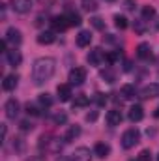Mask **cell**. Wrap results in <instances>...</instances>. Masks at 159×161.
Here are the masks:
<instances>
[{
    "instance_id": "cell-1",
    "label": "cell",
    "mask_w": 159,
    "mask_h": 161,
    "mask_svg": "<svg viewBox=\"0 0 159 161\" xmlns=\"http://www.w3.org/2000/svg\"><path fill=\"white\" fill-rule=\"evenodd\" d=\"M54 71H56V60L54 58H51V56L38 58L34 62V66H32V80H34V84L41 86V84L49 82L52 79Z\"/></svg>"
},
{
    "instance_id": "cell-2",
    "label": "cell",
    "mask_w": 159,
    "mask_h": 161,
    "mask_svg": "<svg viewBox=\"0 0 159 161\" xmlns=\"http://www.w3.org/2000/svg\"><path fill=\"white\" fill-rule=\"evenodd\" d=\"M139 141H140V131H139L137 127H129V129L123 131V135H122V146H123L125 150H131L135 144H139Z\"/></svg>"
},
{
    "instance_id": "cell-3",
    "label": "cell",
    "mask_w": 159,
    "mask_h": 161,
    "mask_svg": "<svg viewBox=\"0 0 159 161\" xmlns=\"http://www.w3.org/2000/svg\"><path fill=\"white\" fill-rule=\"evenodd\" d=\"M9 4H11V9L21 15H25L32 9V0H11Z\"/></svg>"
},
{
    "instance_id": "cell-4",
    "label": "cell",
    "mask_w": 159,
    "mask_h": 161,
    "mask_svg": "<svg viewBox=\"0 0 159 161\" xmlns=\"http://www.w3.org/2000/svg\"><path fill=\"white\" fill-rule=\"evenodd\" d=\"M84 80H86V69H84V68H73V69L69 71V84L79 86Z\"/></svg>"
},
{
    "instance_id": "cell-5",
    "label": "cell",
    "mask_w": 159,
    "mask_h": 161,
    "mask_svg": "<svg viewBox=\"0 0 159 161\" xmlns=\"http://www.w3.org/2000/svg\"><path fill=\"white\" fill-rule=\"evenodd\" d=\"M140 97L144 99H152V97H159V82H150L140 90Z\"/></svg>"
},
{
    "instance_id": "cell-6",
    "label": "cell",
    "mask_w": 159,
    "mask_h": 161,
    "mask_svg": "<svg viewBox=\"0 0 159 161\" xmlns=\"http://www.w3.org/2000/svg\"><path fill=\"white\" fill-rule=\"evenodd\" d=\"M69 161H92V154H90V150H88L86 146H79V148H75V152L71 154Z\"/></svg>"
},
{
    "instance_id": "cell-7",
    "label": "cell",
    "mask_w": 159,
    "mask_h": 161,
    "mask_svg": "<svg viewBox=\"0 0 159 161\" xmlns=\"http://www.w3.org/2000/svg\"><path fill=\"white\" fill-rule=\"evenodd\" d=\"M105 120H107V124H109L111 127H116V125H120V124H122L123 116H122V113H120L118 109H111V111H107Z\"/></svg>"
},
{
    "instance_id": "cell-8",
    "label": "cell",
    "mask_w": 159,
    "mask_h": 161,
    "mask_svg": "<svg viewBox=\"0 0 159 161\" xmlns=\"http://www.w3.org/2000/svg\"><path fill=\"white\" fill-rule=\"evenodd\" d=\"M4 111H6V116L9 118V120H13L17 114H19V101L17 99H8L6 101V105H4Z\"/></svg>"
},
{
    "instance_id": "cell-9",
    "label": "cell",
    "mask_w": 159,
    "mask_h": 161,
    "mask_svg": "<svg viewBox=\"0 0 159 161\" xmlns=\"http://www.w3.org/2000/svg\"><path fill=\"white\" fill-rule=\"evenodd\" d=\"M6 41L8 43H11V45H21L23 43V34H21V30H17V28H8V32H6Z\"/></svg>"
},
{
    "instance_id": "cell-10",
    "label": "cell",
    "mask_w": 159,
    "mask_h": 161,
    "mask_svg": "<svg viewBox=\"0 0 159 161\" xmlns=\"http://www.w3.org/2000/svg\"><path fill=\"white\" fill-rule=\"evenodd\" d=\"M51 25H52V28H54L56 32H64V30H66V28L69 26L68 15H56V17H52Z\"/></svg>"
},
{
    "instance_id": "cell-11",
    "label": "cell",
    "mask_w": 159,
    "mask_h": 161,
    "mask_svg": "<svg viewBox=\"0 0 159 161\" xmlns=\"http://www.w3.org/2000/svg\"><path fill=\"white\" fill-rule=\"evenodd\" d=\"M86 60H88V64H90V66H99V64L105 60V54H103V51H101V49H92V51L88 53Z\"/></svg>"
},
{
    "instance_id": "cell-12",
    "label": "cell",
    "mask_w": 159,
    "mask_h": 161,
    "mask_svg": "<svg viewBox=\"0 0 159 161\" xmlns=\"http://www.w3.org/2000/svg\"><path fill=\"white\" fill-rule=\"evenodd\" d=\"M56 94H58V99H60V101H69L71 96H73V92H71V84H58Z\"/></svg>"
},
{
    "instance_id": "cell-13",
    "label": "cell",
    "mask_w": 159,
    "mask_h": 161,
    "mask_svg": "<svg viewBox=\"0 0 159 161\" xmlns=\"http://www.w3.org/2000/svg\"><path fill=\"white\" fill-rule=\"evenodd\" d=\"M127 118H129L131 122H140L142 118H144V109H142L140 105H133V107L129 109Z\"/></svg>"
},
{
    "instance_id": "cell-14",
    "label": "cell",
    "mask_w": 159,
    "mask_h": 161,
    "mask_svg": "<svg viewBox=\"0 0 159 161\" xmlns=\"http://www.w3.org/2000/svg\"><path fill=\"white\" fill-rule=\"evenodd\" d=\"M137 56L142 58V60H148V58L152 56V47H150V43H146V41L139 43V47H137Z\"/></svg>"
},
{
    "instance_id": "cell-15",
    "label": "cell",
    "mask_w": 159,
    "mask_h": 161,
    "mask_svg": "<svg viewBox=\"0 0 159 161\" xmlns=\"http://www.w3.org/2000/svg\"><path fill=\"white\" fill-rule=\"evenodd\" d=\"M17 82H19V75L11 73V75H8V77L4 79V82H2V88H4L6 92H11V90H15Z\"/></svg>"
},
{
    "instance_id": "cell-16",
    "label": "cell",
    "mask_w": 159,
    "mask_h": 161,
    "mask_svg": "<svg viewBox=\"0 0 159 161\" xmlns=\"http://www.w3.org/2000/svg\"><path fill=\"white\" fill-rule=\"evenodd\" d=\"M54 40H56V36H54V32H51V30L40 32V36H38V43H40V45H51V43H54Z\"/></svg>"
},
{
    "instance_id": "cell-17",
    "label": "cell",
    "mask_w": 159,
    "mask_h": 161,
    "mask_svg": "<svg viewBox=\"0 0 159 161\" xmlns=\"http://www.w3.org/2000/svg\"><path fill=\"white\" fill-rule=\"evenodd\" d=\"M92 43V32L90 30H80L77 36V45L79 47H88Z\"/></svg>"
},
{
    "instance_id": "cell-18",
    "label": "cell",
    "mask_w": 159,
    "mask_h": 161,
    "mask_svg": "<svg viewBox=\"0 0 159 161\" xmlns=\"http://www.w3.org/2000/svg\"><path fill=\"white\" fill-rule=\"evenodd\" d=\"M94 154H96L97 158H107V156L111 154V146H109L107 142H97V144L94 146Z\"/></svg>"
},
{
    "instance_id": "cell-19",
    "label": "cell",
    "mask_w": 159,
    "mask_h": 161,
    "mask_svg": "<svg viewBox=\"0 0 159 161\" xmlns=\"http://www.w3.org/2000/svg\"><path fill=\"white\" fill-rule=\"evenodd\" d=\"M6 56H8V62H9V66H19V64L23 62V56H21V53H19V51H15V49L8 51V53H6Z\"/></svg>"
},
{
    "instance_id": "cell-20",
    "label": "cell",
    "mask_w": 159,
    "mask_h": 161,
    "mask_svg": "<svg viewBox=\"0 0 159 161\" xmlns=\"http://www.w3.org/2000/svg\"><path fill=\"white\" fill-rule=\"evenodd\" d=\"M135 94H137V90H135V86H133V84H123V86H122V90H120V96H122L123 99H133V97H135Z\"/></svg>"
},
{
    "instance_id": "cell-21",
    "label": "cell",
    "mask_w": 159,
    "mask_h": 161,
    "mask_svg": "<svg viewBox=\"0 0 159 161\" xmlns=\"http://www.w3.org/2000/svg\"><path fill=\"white\" fill-rule=\"evenodd\" d=\"M79 135H80V127H79V125H69V129L66 131L64 141H66V142H71V141H75Z\"/></svg>"
},
{
    "instance_id": "cell-22",
    "label": "cell",
    "mask_w": 159,
    "mask_h": 161,
    "mask_svg": "<svg viewBox=\"0 0 159 161\" xmlns=\"http://www.w3.org/2000/svg\"><path fill=\"white\" fill-rule=\"evenodd\" d=\"M90 103V97L88 96H84V94H80L75 97V101H73V107H86Z\"/></svg>"
},
{
    "instance_id": "cell-23",
    "label": "cell",
    "mask_w": 159,
    "mask_h": 161,
    "mask_svg": "<svg viewBox=\"0 0 159 161\" xmlns=\"http://www.w3.org/2000/svg\"><path fill=\"white\" fill-rule=\"evenodd\" d=\"M114 25H116V28H120V30H125L129 23H127V19L123 15H114Z\"/></svg>"
},
{
    "instance_id": "cell-24",
    "label": "cell",
    "mask_w": 159,
    "mask_h": 161,
    "mask_svg": "<svg viewBox=\"0 0 159 161\" xmlns=\"http://www.w3.org/2000/svg\"><path fill=\"white\" fill-rule=\"evenodd\" d=\"M90 23H92V26H94L96 30H105V21H103L101 17H92Z\"/></svg>"
},
{
    "instance_id": "cell-25",
    "label": "cell",
    "mask_w": 159,
    "mask_h": 161,
    "mask_svg": "<svg viewBox=\"0 0 159 161\" xmlns=\"http://www.w3.org/2000/svg\"><path fill=\"white\" fill-rule=\"evenodd\" d=\"M68 21H69V26H79L82 23L79 13H68Z\"/></svg>"
},
{
    "instance_id": "cell-26",
    "label": "cell",
    "mask_w": 159,
    "mask_h": 161,
    "mask_svg": "<svg viewBox=\"0 0 159 161\" xmlns=\"http://www.w3.org/2000/svg\"><path fill=\"white\" fill-rule=\"evenodd\" d=\"M38 101H40L41 107H51V105H52V97H51L49 94H41L40 97H38Z\"/></svg>"
},
{
    "instance_id": "cell-27",
    "label": "cell",
    "mask_w": 159,
    "mask_h": 161,
    "mask_svg": "<svg viewBox=\"0 0 159 161\" xmlns=\"http://www.w3.org/2000/svg\"><path fill=\"white\" fill-rule=\"evenodd\" d=\"M120 56H122V53L120 51H114V53H109V54H105V60L109 62V64H114V62H118Z\"/></svg>"
},
{
    "instance_id": "cell-28",
    "label": "cell",
    "mask_w": 159,
    "mask_h": 161,
    "mask_svg": "<svg viewBox=\"0 0 159 161\" xmlns=\"http://www.w3.org/2000/svg\"><path fill=\"white\" fill-rule=\"evenodd\" d=\"M154 15H156V9H154V8H150V6H144V8H142V19H144V21L152 19Z\"/></svg>"
},
{
    "instance_id": "cell-29",
    "label": "cell",
    "mask_w": 159,
    "mask_h": 161,
    "mask_svg": "<svg viewBox=\"0 0 159 161\" xmlns=\"http://www.w3.org/2000/svg\"><path fill=\"white\" fill-rule=\"evenodd\" d=\"M82 8L86 11H96L97 9V2L96 0H82Z\"/></svg>"
},
{
    "instance_id": "cell-30",
    "label": "cell",
    "mask_w": 159,
    "mask_h": 161,
    "mask_svg": "<svg viewBox=\"0 0 159 161\" xmlns=\"http://www.w3.org/2000/svg\"><path fill=\"white\" fill-rule=\"evenodd\" d=\"M137 161H152V152H150V150H142V152L137 156Z\"/></svg>"
},
{
    "instance_id": "cell-31",
    "label": "cell",
    "mask_w": 159,
    "mask_h": 161,
    "mask_svg": "<svg viewBox=\"0 0 159 161\" xmlns=\"http://www.w3.org/2000/svg\"><path fill=\"white\" fill-rule=\"evenodd\" d=\"M52 120H54V124H58V125H60V124H66V120H68V114H66V113H56Z\"/></svg>"
},
{
    "instance_id": "cell-32",
    "label": "cell",
    "mask_w": 159,
    "mask_h": 161,
    "mask_svg": "<svg viewBox=\"0 0 159 161\" xmlns=\"http://www.w3.org/2000/svg\"><path fill=\"white\" fill-rule=\"evenodd\" d=\"M94 99H96V103H97L99 107H103V105L107 103V96H105V94H96Z\"/></svg>"
},
{
    "instance_id": "cell-33",
    "label": "cell",
    "mask_w": 159,
    "mask_h": 161,
    "mask_svg": "<svg viewBox=\"0 0 159 161\" xmlns=\"http://www.w3.org/2000/svg\"><path fill=\"white\" fill-rule=\"evenodd\" d=\"M101 77L107 80V82H114V79H116V77H114V73H112V71H109V69H107V71H103V73H101Z\"/></svg>"
},
{
    "instance_id": "cell-34",
    "label": "cell",
    "mask_w": 159,
    "mask_h": 161,
    "mask_svg": "<svg viewBox=\"0 0 159 161\" xmlns=\"http://www.w3.org/2000/svg\"><path fill=\"white\" fill-rule=\"evenodd\" d=\"M26 113H28V114H32V116H38V114H40L38 107H36V105H30V103L26 105Z\"/></svg>"
},
{
    "instance_id": "cell-35",
    "label": "cell",
    "mask_w": 159,
    "mask_h": 161,
    "mask_svg": "<svg viewBox=\"0 0 159 161\" xmlns=\"http://www.w3.org/2000/svg\"><path fill=\"white\" fill-rule=\"evenodd\" d=\"M32 127H34V125H32V122H28V120L21 122V129H23V131H30Z\"/></svg>"
},
{
    "instance_id": "cell-36",
    "label": "cell",
    "mask_w": 159,
    "mask_h": 161,
    "mask_svg": "<svg viewBox=\"0 0 159 161\" xmlns=\"http://www.w3.org/2000/svg\"><path fill=\"white\" fill-rule=\"evenodd\" d=\"M123 6H125V9H133L135 8V0H125Z\"/></svg>"
},
{
    "instance_id": "cell-37",
    "label": "cell",
    "mask_w": 159,
    "mask_h": 161,
    "mask_svg": "<svg viewBox=\"0 0 159 161\" xmlns=\"http://www.w3.org/2000/svg\"><path fill=\"white\" fill-rule=\"evenodd\" d=\"M96 118H97V113H96V111H94V113H88V114H86V120H88V122H94Z\"/></svg>"
},
{
    "instance_id": "cell-38",
    "label": "cell",
    "mask_w": 159,
    "mask_h": 161,
    "mask_svg": "<svg viewBox=\"0 0 159 161\" xmlns=\"http://www.w3.org/2000/svg\"><path fill=\"white\" fill-rule=\"evenodd\" d=\"M6 135H8V127L2 124V141H6Z\"/></svg>"
},
{
    "instance_id": "cell-39",
    "label": "cell",
    "mask_w": 159,
    "mask_h": 161,
    "mask_svg": "<svg viewBox=\"0 0 159 161\" xmlns=\"http://www.w3.org/2000/svg\"><path fill=\"white\" fill-rule=\"evenodd\" d=\"M154 116H156V118H159V107L156 109V113H154Z\"/></svg>"
},
{
    "instance_id": "cell-40",
    "label": "cell",
    "mask_w": 159,
    "mask_h": 161,
    "mask_svg": "<svg viewBox=\"0 0 159 161\" xmlns=\"http://www.w3.org/2000/svg\"><path fill=\"white\" fill-rule=\"evenodd\" d=\"M157 161H159V156H157Z\"/></svg>"
},
{
    "instance_id": "cell-41",
    "label": "cell",
    "mask_w": 159,
    "mask_h": 161,
    "mask_svg": "<svg viewBox=\"0 0 159 161\" xmlns=\"http://www.w3.org/2000/svg\"><path fill=\"white\" fill-rule=\"evenodd\" d=\"M109 2H111V0H109Z\"/></svg>"
}]
</instances>
